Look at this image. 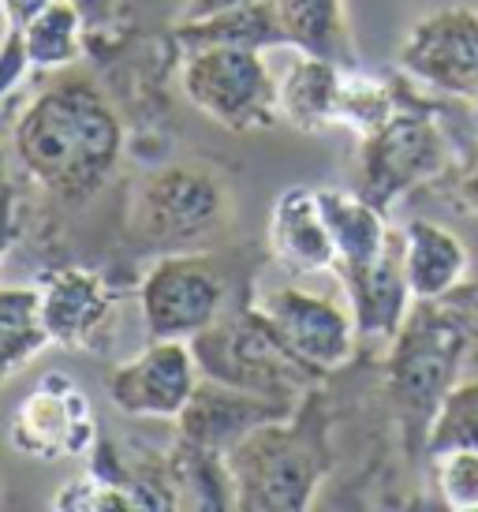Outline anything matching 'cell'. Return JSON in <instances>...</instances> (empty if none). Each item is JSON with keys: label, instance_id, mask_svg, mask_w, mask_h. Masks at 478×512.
Segmentation results:
<instances>
[{"label": "cell", "instance_id": "obj_1", "mask_svg": "<svg viewBox=\"0 0 478 512\" xmlns=\"http://www.w3.org/2000/svg\"><path fill=\"white\" fill-rule=\"evenodd\" d=\"M124 128L109 101L83 79H60L15 124L19 165L60 199L94 195L120 161Z\"/></svg>", "mask_w": 478, "mask_h": 512}, {"label": "cell", "instance_id": "obj_2", "mask_svg": "<svg viewBox=\"0 0 478 512\" xmlns=\"http://www.w3.org/2000/svg\"><path fill=\"white\" fill-rule=\"evenodd\" d=\"M225 464L236 490V509L303 512L333 464L322 400L307 393L288 419H273L232 445Z\"/></svg>", "mask_w": 478, "mask_h": 512}, {"label": "cell", "instance_id": "obj_3", "mask_svg": "<svg viewBox=\"0 0 478 512\" xmlns=\"http://www.w3.org/2000/svg\"><path fill=\"white\" fill-rule=\"evenodd\" d=\"M471 314L475 311L456 292L441 299H419V307L408 311L400 333L393 337L389 393L408 430L411 456H422L426 427L437 404L456 385L460 359L471 337Z\"/></svg>", "mask_w": 478, "mask_h": 512}, {"label": "cell", "instance_id": "obj_4", "mask_svg": "<svg viewBox=\"0 0 478 512\" xmlns=\"http://www.w3.org/2000/svg\"><path fill=\"white\" fill-rule=\"evenodd\" d=\"M191 348L206 378L254 389L266 397L303 400L318 378V370H310L303 359L284 348L258 307L228 322H213L191 341Z\"/></svg>", "mask_w": 478, "mask_h": 512}, {"label": "cell", "instance_id": "obj_5", "mask_svg": "<svg viewBox=\"0 0 478 512\" xmlns=\"http://www.w3.org/2000/svg\"><path fill=\"white\" fill-rule=\"evenodd\" d=\"M180 83L198 113H206L236 135L266 131L281 120L277 79L269 75L258 49H239V45L195 49L183 60Z\"/></svg>", "mask_w": 478, "mask_h": 512}, {"label": "cell", "instance_id": "obj_6", "mask_svg": "<svg viewBox=\"0 0 478 512\" xmlns=\"http://www.w3.org/2000/svg\"><path fill=\"white\" fill-rule=\"evenodd\" d=\"M449 169V139L422 105H400L378 131L359 139L355 191L389 210L411 187Z\"/></svg>", "mask_w": 478, "mask_h": 512}, {"label": "cell", "instance_id": "obj_7", "mask_svg": "<svg viewBox=\"0 0 478 512\" xmlns=\"http://www.w3.org/2000/svg\"><path fill=\"white\" fill-rule=\"evenodd\" d=\"M228 202L210 172L169 165L146 176L131 202V228L157 251H195L225 225Z\"/></svg>", "mask_w": 478, "mask_h": 512}, {"label": "cell", "instance_id": "obj_8", "mask_svg": "<svg viewBox=\"0 0 478 512\" xmlns=\"http://www.w3.org/2000/svg\"><path fill=\"white\" fill-rule=\"evenodd\" d=\"M225 285L210 258L169 251L157 258L139 285V307L150 341H195L221 318Z\"/></svg>", "mask_w": 478, "mask_h": 512}, {"label": "cell", "instance_id": "obj_9", "mask_svg": "<svg viewBox=\"0 0 478 512\" xmlns=\"http://www.w3.org/2000/svg\"><path fill=\"white\" fill-rule=\"evenodd\" d=\"M8 445L30 460H75L94 453L98 445V419L90 408L83 385L68 374H42L27 397L15 404L8 419Z\"/></svg>", "mask_w": 478, "mask_h": 512}, {"label": "cell", "instance_id": "obj_10", "mask_svg": "<svg viewBox=\"0 0 478 512\" xmlns=\"http://www.w3.org/2000/svg\"><path fill=\"white\" fill-rule=\"evenodd\" d=\"M400 68L449 98H478V12L437 8L411 27Z\"/></svg>", "mask_w": 478, "mask_h": 512}, {"label": "cell", "instance_id": "obj_11", "mask_svg": "<svg viewBox=\"0 0 478 512\" xmlns=\"http://www.w3.org/2000/svg\"><path fill=\"white\" fill-rule=\"evenodd\" d=\"M269 329L296 359H303L318 374L340 370L355 352V318L337 303L299 288H277L258 303Z\"/></svg>", "mask_w": 478, "mask_h": 512}, {"label": "cell", "instance_id": "obj_12", "mask_svg": "<svg viewBox=\"0 0 478 512\" xmlns=\"http://www.w3.org/2000/svg\"><path fill=\"white\" fill-rule=\"evenodd\" d=\"M202 367L191 341H150L109 378V400L135 419H176L195 393Z\"/></svg>", "mask_w": 478, "mask_h": 512}, {"label": "cell", "instance_id": "obj_13", "mask_svg": "<svg viewBox=\"0 0 478 512\" xmlns=\"http://www.w3.org/2000/svg\"><path fill=\"white\" fill-rule=\"evenodd\" d=\"M296 404L299 400L266 397V393L239 389V385L217 382V378L202 374L187 408L176 415V427H180V438L225 456L251 430L266 427L273 419H288L296 412Z\"/></svg>", "mask_w": 478, "mask_h": 512}, {"label": "cell", "instance_id": "obj_14", "mask_svg": "<svg viewBox=\"0 0 478 512\" xmlns=\"http://www.w3.org/2000/svg\"><path fill=\"white\" fill-rule=\"evenodd\" d=\"M38 296H42V326L49 341L79 352L105 348L116 318V292L109 281H101L90 270L64 266L38 277Z\"/></svg>", "mask_w": 478, "mask_h": 512}, {"label": "cell", "instance_id": "obj_15", "mask_svg": "<svg viewBox=\"0 0 478 512\" xmlns=\"http://www.w3.org/2000/svg\"><path fill=\"white\" fill-rule=\"evenodd\" d=\"M269 251L288 273H333L337 247L318 187H284L269 214Z\"/></svg>", "mask_w": 478, "mask_h": 512}, {"label": "cell", "instance_id": "obj_16", "mask_svg": "<svg viewBox=\"0 0 478 512\" xmlns=\"http://www.w3.org/2000/svg\"><path fill=\"white\" fill-rule=\"evenodd\" d=\"M340 285L348 292L359 337L393 341L408 318V303L415 299L408 288V273H404V232H396L389 240L378 262H370L355 273H344Z\"/></svg>", "mask_w": 478, "mask_h": 512}, {"label": "cell", "instance_id": "obj_17", "mask_svg": "<svg viewBox=\"0 0 478 512\" xmlns=\"http://www.w3.org/2000/svg\"><path fill=\"white\" fill-rule=\"evenodd\" d=\"M325 221L333 232V247H337V277L355 273L378 262L385 255L389 240L396 236V228H389V217L381 206L366 202L359 191H344V187H318Z\"/></svg>", "mask_w": 478, "mask_h": 512}, {"label": "cell", "instance_id": "obj_18", "mask_svg": "<svg viewBox=\"0 0 478 512\" xmlns=\"http://www.w3.org/2000/svg\"><path fill=\"white\" fill-rule=\"evenodd\" d=\"M344 72H348V64L299 53L292 72L277 83V109H281L284 124L307 131V135H318V131L340 124Z\"/></svg>", "mask_w": 478, "mask_h": 512}, {"label": "cell", "instance_id": "obj_19", "mask_svg": "<svg viewBox=\"0 0 478 512\" xmlns=\"http://www.w3.org/2000/svg\"><path fill=\"white\" fill-rule=\"evenodd\" d=\"M400 232H404V273H408L411 296L441 299L456 292L471 266L464 240L422 217L408 221Z\"/></svg>", "mask_w": 478, "mask_h": 512}, {"label": "cell", "instance_id": "obj_20", "mask_svg": "<svg viewBox=\"0 0 478 512\" xmlns=\"http://www.w3.org/2000/svg\"><path fill=\"white\" fill-rule=\"evenodd\" d=\"M176 42L195 53V49H210V45H239V49H281L288 45L277 19L273 0H251V4H236L225 12L202 15V19H183L176 27Z\"/></svg>", "mask_w": 478, "mask_h": 512}, {"label": "cell", "instance_id": "obj_21", "mask_svg": "<svg viewBox=\"0 0 478 512\" xmlns=\"http://www.w3.org/2000/svg\"><path fill=\"white\" fill-rule=\"evenodd\" d=\"M273 8L288 38V49L333 60V64H348V68L355 64L344 0H273Z\"/></svg>", "mask_w": 478, "mask_h": 512}, {"label": "cell", "instance_id": "obj_22", "mask_svg": "<svg viewBox=\"0 0 478 512\" xmlns=\"http://www.w3.org/2000/svg\"><path fill=\"white\" fill-rule=\"evenodd\" d=\"M42 326V296L38 285L0 288V385L27 367L30 359L49 348Z\"/></svg>", "mask_w": 478, "mask_h": 512}, {"label": "cell", "instance_id": "obj_23", "mask_svg": "<svg viewBox=\"0 0 478 512\" xmlns=\"http://www.w3.org/2000/svg\"><path fill=\"white\" fill-rule=\"evenodd\" d=\"M53 512H146V501L139 490L127 483L116 471L113 456L105 445H94V464L57 490V498L49 501Z\"/></svg>", "mask_w": 478, "mask_h": 512}, {"label": "cell", "instance_id": "obj_24", "mask_svg": "<svg viewBox=\"0 0 478 512\" xmlns=\"http://www.w3.org/2000/svg\"><path fill=\"white\" fill-rule=\"evenodd\" d=\"M83 15L71 0H53L45 12L30 19V27L23 30L27 42L30 68L38 72H60L83 57Z\"/></svg>", "mask_w": 478, "mask_h": 512}, {"label": "cell", "instance_id": "obj_25", "mask_svg": "<svg viewBox=\"0 0 478 512\" xmlns=\"http://www.w3.org/2000/svg\"><path fill=\"white\" fill-rule=\"evenodd\" d=\"M445 449H475L478 453V382H456L437 404L426 427L422 456H437Z\"/></svg>", "mask_w": 478, "mask_h": 512}, {"label": "cell", "instance_id": "obj_26", "mask_svg": "<svg viewBox=\"0 0 478 512\" xmlns=\"http://www.w3.org/2000/svg\"><path fill=\"white\" fill-rule=\"evenodd\" d=\"M400 109V101L389 86L374 75L355 72V64L344 72V98H340V124L359 131V139L378 131L389 116Z\"/></svg>", "mask_w": 478, "mask_h": 512}, {"label": "cell", "instance_id": "obj_27", "mask_svg": "<svg viewBox=\"0 0 478 512\" xmlns=\"http://www.w3.org/2000/svg\"><path fill=\"white\" fill-rule=\"evenodd\" d=\"M434 464V490L452 512H478V453L475 449H445L426 456Z\"/></svg>", "mask_w": 478, "mask_h": 512}, {"label": "cell", "instance_id": "obj_28", "mask_svg": "<svg viewBox=\"0 0 478 512\" xmlns=\"http://www.w3.org/2000/svg\"><path fill=\"white\" fill-rule=\"evenodd\" d=\"M30 57H27V42H23V30H8L4 27V38H0V98H8L19 79L27 75Z\"/></svg>", "mask_w": 478, "mask_h": 512}, {"label": "cell", "instance_id": "obj_29", "mask_svg": "<svg viewBox=\"0 0 478 512\" xmlns=\"http://www.w3.org/2000/svg\"><path fill=\"white\" fill-rule=\"evenodd\" d=\"M53 0H0V8H4V27L8 30H27L30 19L38 12H45Z\"/></svg>", "mask_w": 478, "mask_h": 512}, {"label": "cell", "instance_id": "obj_30", "mask_svg": "<svg viewBox=\"0 0 478 512\" xmlns=\"http://www.w3.org/2000/svg\"><path fill=\"white\" fill-rule=\"evenodd\" d=\"M19 240V214H15V199L12 195H0V262L4 255L15 247Z\"/></svg>", "mask_w": 478, "mask_h": 512}, {"label": "cell", "instance_id": "obj_31", "mask_svg": "<svg viewBox=\"0 0 478 512\" xmlns=\"http://www.w3.org/2000/svg\"><path fill=\"white\" fill-rule=\"evenodd\" d=\"M71 4L79 8L86 30H98L101 23H113L116 15V0H71Z\"/></svg>", "mask_w": 478, "mask_h": 512}, {"label": "cell", "instance_id": "obj_32", "mask_svg": "<svg viewBox=\"0 0 478 512\" xmlns=\"http://www.w3.org/2000/svg\"><path fill=\"white\" fill-rule=\"evenodd\" d=\"M456 199H460V206H464L467 214L478 217V157L464 169V176H460V184H456Z\"/></svg>", "mask_w": 478, "mask_h": 512}, {"label": "cell", "instance_id": "obj_33", "mask_svg": "<svg viewBox=\"0 0 478 512\" xmlns=\"http://www.w3.org/2000/svg\"><path fill=\"white\" fill-rule=\"evenodd\" d=\"M236 4H251V0H187L183 4V19H202V15L225 12V8H236Z\"/></svg>", "mask_w": 478, "mask_h": 512}, {"label": "cell", "instance_id": "obj_34", "mask_svg": "<svg viewBox=\"0 0 478 512\" xmlns=\"http://www.w3.org/2000/svg\"><path fill=\"white\" fill-rule=\"evenodd\" d=\"M0 490H4V483H0Z\"/></svg>", "mask_w": 478, "mask_h": 512}]
</instances>
